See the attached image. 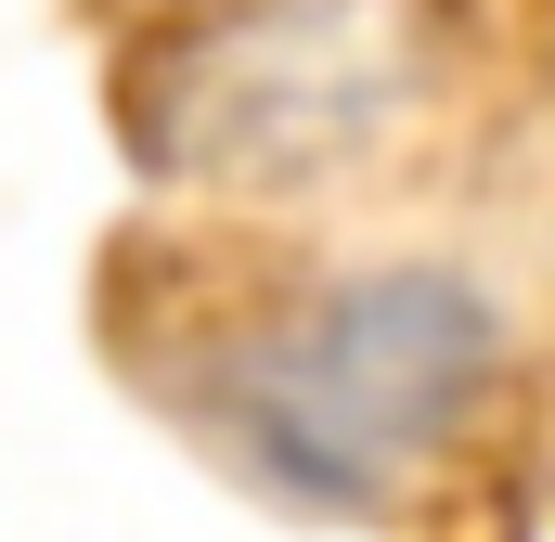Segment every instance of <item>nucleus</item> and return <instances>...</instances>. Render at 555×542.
<instances>
[{
    "instance_id": "nucleus-1",
    "label": "nucleus",
    "mask_w": 555,
    "mask_h": 542,
    "mask_svg": "<svg viewBox=\"0 0 555 542\" xmlns=\"http://www.w3.org/2000/svg\"><path fill=\"white\" fill-rule=\"evenodd\" d=\"M491 362V310L452 271H375L336 284L323 310H297L284 336H259L233 362V439L246 465H272L284 491L349 504L388 465H414L426 439L465 413Z\"/></svg>"
}]
</instances>
